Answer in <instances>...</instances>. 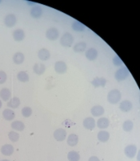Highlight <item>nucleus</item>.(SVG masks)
I'll list each match as a JSON object with an SVG mask.
<instances>
[{
  "mask_svg": "<svg viewBox=\"0 0 140 161\" xmlns=\"http://www.w3.org/2000/svg\"><path fill=\"white\" fill-rule=\"evenodd\" d=\"M17 19L14 14H8L4 19V24L8 28H13L16 24Z\"/></svg>",
  "mask_w": 140,
  "mask_h": 161,
  "instance_id": "0eeeda50",
  "label": "nucleus"
},
{
  "mask_svg": "<svg viewBox=\"0 0 140 161\" xmlns=\"http://www.w3.org/2000/svg\"><path fill=\"white\" fill-rule=\"evenodd\" d=\"M74 43V37L71 33L66 32L60 39V44L65 48H70Z\"/></svg>",
  "mask_w": 140,
  "mask_h": 161,
  "instance_id": "f03ea898",
  "label": "nucleus"
},
{
  "mask_svg": "<svg viewBox=\"0 0 140 161\" xmlns=\"http://www.w3.org/2000/svg\"><path fill=\"white\" fill-rule=\"evenodd\" d=\"M68 159L69 161H79L80 155L78 152H75V151H71V152H68Z\"/></svg>",
  "mask_w": 140,
  "mask_h": 161,
  "instance_id": "7c9ffc66",
  "label": "nucleus"
},
{
  "mask_svg": "<svg viewBox=\"0 0 140 161\" xmlns=\"http://www.w3.org/2000/svg\"><path fill=\"white\" fill-rule=\"evenodd\" d=\"M17 78L21 82H28L30 77L28 73H26L25 71H21L17 74Z\"/></svg>",
  "mask_w": 140,
  "mask_h": 161,
  "instance_id": "c756f323",
  "label": "nucleus"
},
{
  "mask_svg": "<svg viewBox=\"0 0 140 161\" xmlns=\"http://www.w3.org/2000/svg\"><path fill=\"white\" fill-rule=\"evenodd\" d=\"M42 9L38 6H35L33 7L31 10V15L34 19H38L42 16Z\"/></svg>",
  "mask_w": 140,
  "mask_h": 161,
  "instance_id": "6ab92c4d",
  "label": "nucleus"
},
{
  "mask_svg": "<svg viewBox=\"0 0 140 161\" xmlns=\"http://www.w3.org/2000/svg\"><path fill=\"white\" fill-rule=\"evenodd\" d=\"M53 136H54L55 140H57L58 142H62V141L65 140V139L67 138V131L65 129L58 128L55 130Z\"/></svg>",
  "mask_w": 140,
  "mask_h": 161,
  "instance_id": "6e6552de",
  "label": "nucleus"
},
{
  "mask_svg": "<svg viewBox=\"0 0 140 161\" xmlns=\"http://www.w3.org/2000/svg\"><path fill=\"white\" fill-rule=\"evenodd\" d=\"M71 27H72V29L75 31H83L86 29L85 25L78 21H74Z\"/></svg>",
  "mask_w": 140,
  "mask_h": 161,
  "instance_id": "c85d7f7f",
  "label": "nucleus"
},
{
  "mask_svg": "<svg viewBox=\"0 0 140 161\" xmlns=\"http://www.w3.org/2000/svg\"><path fill=\"white\" fill-rule=\"evenodd\" d=\"M85 56L88 60L93 61V60H96V58L98 57V51L95 48H91L88 50H87Z\"/></svg>",
  "mask_w": 140,
  "mask_h": 161,
  "instance_id": "4468645a",
  "label": "nucleus"
},
{
  "mask_svg": "<svg viewBox=\"0 0 140 161\" xmlns=\"http://www.w3.org/2000/svg\"><path fill=\"white\" fill-rule=\"evenodd\" d=\"M33 71L38 75H42L46 71V66L41 63H36L33 67Z\"/></svg>",
  "mask_w": 140,
  "mask_h": 161,
  "instance_id": "412c9836",
  "label": "nucleus"
},
{
  "mask_svg": "<svg viewBox=\"0 0 140 161\" xmlns=\"http://www.w3.org/2000/svg\"><path fill=\"white\" fill-rule=\"evenodd\" d=\"M132 107H133L132 103H131V101L129 100L122 101V103H120L119 105L120 110L122 112H125V113H128V112L131 111Z\"/></svg>",
  "mask_w": 140,
  "mask_h": 161,
  "instance_id": "9b49d317",
  "label": "nucleus"
},
{
  "mask_svg": "<svg viewBox=\"0 0 140 161\" xmlns=\"http://www.w3.org/2000/svg\"><path fill=\"white\" fill-rule=\"evenodd\" d=\"M82 125H83V126L86 129L91 130L95 127V126H96V123H95V120L94 119V118L88 117V118H86V119L83 120V122H82Z\"/></svg>",
  "mask_w": 140,
  "mask_h": 161,
  "instance_id": "1a4fd4ad",
  "label": "nucleus"
},
{
  "mask_svg": "<svg viewBox=\"0 0 140 161\" xmlns=\"http://www.w3.org/2000/svg\"><path fill=\"white\" fill-rule=\"evenodd\" d=\"M28 4H30V5H35V3H31V2H28Z\"/></svg>",
  "mask_w": 140,
  "mask_h": 161,
  "instance_id": "e433bc0d",
  "label": "nucleus"
},
{
  "mask_svg": "<svg viewBox=\"0 0 140 161\" xmlns=\"http://www.w3.org/2000/svg\"><path fill=\"white\" fill-rule=\"evenodd\" d=\"M129 76V70L128 69L127 67H122V68L118 69L115 73V78L118 81H122L126 80Z\"/></svg>",
  "mask_w": 140,
  "mask_h": 161,
  "instance_id": "7ed1b4c3",
  "label": "nucleus"
},
{
  "mask_svg": "<svg viewBox=\"0 0 140 161\" xmlns=\"http://www.w3.org/2000/svg\"><path fill=\"white\" fill-rule=\"evenodd\" d=\"M88 161H100V159H98V158L97 157V156H91V157L89 158Z\"/></svg>",
  "mask_w": 140,
  "mask_h": 161,
  "instance_id": "c9c22d12",
  "label": "nucleus"
},
{
  "mask_svg": "<svg viewBox=\"0 0 140 161\" xmlns=\"http://www.w3.org/2000/svg\"><path fill=\"white\" fill-rule=\"evenodd\" d=\"M11 97V92L9 89L8 88H2V90H0V97L2 98V100L7 101L10 100Z\"/></svg>",
  "mask_w": 140,
  "mask_h": 161,
  "instance_id": "4be33fe9",
  "label": "nucleus"
},
{
  "mask_svg": "<svg viewBox=\"0 0 140 161\" xmlns=\"http://www.w3.org/2000/svg\"><path fill=\"white\" fill-rule=\"evenodd\" d=\"M92 86L95 88H98V87H105L107 84V80L104 77H95L94 80L91 81Z\"/></svg>",
  "mask_w": 140,
  "mask_h": 161,
  "instance_id": "2eb2a0df",
  "label": "nucleus"
},
{
  "mask_svg": "<svg viewBox=\"0 0 140 161\" xmlns=\"http://www.w3.org/2000/svg\"><path fill=\"white\" fill-rule=\"evenodd\" d=\"M134 128V123L131 120H126L122 123V130L126 132H130Z\"/></svg>",
  "mask_w": 140,
  "mask_h": 161,
  "instance_id": "cd10ccee",
  "label": "nucleus"
},
{
  "mask_svg": "<svg viewBox=\"0 0 140 161\" xmlns=\"http://www.w3.org/2000/svg\"><path fill=\"white\" fill-rule=\"evenodd\" d=\"M1 161H10V160H8V159H2V160Z\"/></svg>",
  "mask_w": 140,
  "mask_h": 161,
  "instance_id": "58836bf2",
  "label": "nucleus"
},
{
  "mask_svg": "<svg viewBox=\"0 0 140 161\" xmlns=\"http://www.w3.org/2000/svg\"><path fill=\"white\" fill-rule=\"evenodd\" d=\"M22 114L23 117L29 118L32 114V109L29 106H25L22 109Z\"/></svg>",
  "mask_w": 140,
  "mask_h": 161,
  "instance_id": "473e14b6",
  "label": "nucleus"
},
{
  "mask_svg": "<svg viewBox=\"0 0 140 161\" xmlns=\"http://www.w3.org/2000/svg\"><path fill=\"white\" fill-rule=\"evenodd\" d=\"M11 128L17 131H22L25 129V125L21 121H14L11 123Z\"/></svg>",
  "mask_w": 140,
  "mask_h": 161,
  "instance_id": "5701e85b",
  "label": "nucleus"
},
{
  "mask_svg": "<svg viewBox=\"0 0 140 161\" xmlns=\"http://www.w3.org/2000/svg\"><path fill=\"white\" fill-rule=\"evenodd\" d=\"M58 36H59L58 30L55 28H50L46 31V37L51 41L56 40L58 38Z\"/></svg>",
  "mask_w": 140,
  "mask_h": 161,
  "instance_id": "39448f33",
  "label": "nucleus"
},
{
  "mask_svg": "<svg viewBox=\"0 0 140 161\" xmlns=\"http://www.w3.org/2000/svg\"><path fill=\"white\" fill-rule=\"evenodd\" d=\"M8 80V75L4 71L0 70V85L3 84Z\"/></svg>",
  "mask_w": 140,
  "mask_h": 161,
  "instance_id": "72a5a7b5",
  "label": "nucleus"
},
{
  "mask_svg": "<svg viewBox=\"0 0 140 161\" xmlns=\"http://www.w3.org/2000/svg\"><path fill=\"white\" fill-rule=\"evenodd\" d=\"M55 70L58 74H64L68 71V65L62 60L56 61L55 64Z\"/></svg>",
  "mask_w": 140,
  "mask_h": 161,
  "instance_id": "423d86ee",
  "label": "nucleus"
},
{
  "mask_svg": "<svg viewBox=\"0 0 140 161\" xmlns=\"http://www.w3.org/2000/svg\"><path fill=\"white\" fill-rule=\"evenodd\" d=\"M78 137L75 134H71L68 138V144L71 147H75L78 144Z\"/></svg>",
  "mask_w": 140,
  "mask_h": 161,
  "instance_id": "393cba45",
  "label": "nucleus"
},
{
  "mask_svg": "<svg viewBox=\"0 0 140 161\" xmlns=\"http://www.w3.org/2000/svg\"><path fill=\"white\" fill-rule=\"evenodd\" d=\"M98 140L102 143H106L108 142L110 139V134L109 132H108L107 130H100L98 133V136H97Z\"/></svg>",
  "mask_w": 140,
  "mask_h": 161,
  "instance_id": "aec40b11",
  "label": "nucleus"
},
{
  "mask_svg": "<svg viewBox=\"0 0 140 161\" xmlns=\"http://www.w3.org/2000/svg\"><path fill=\"white\" fill-rule=\"evenodd\" d=\"M14 152V147L11 144H5L1 147V153L3 156H11Z\"/></svg>",
  "mask_w": 140,
  "mask_h": 161,
  "instance_id": "f3484780",
  "label": "nucleus"
},
{
  "mask_svg": "<svg viewBox=\"0 0 140 161\" xmlns=\"http://www.w3.org/2000/svg\"><path fill=\"white\" fill-rule=\"evenodd\" d=\"M113 64H115V66H122L123 62H122V60H121L118 56H115V57L113 58Z\"/></svg>",
  "mask_w": 140,
  "mask_h": 161,
  "instance_id": "f704fd0d",
  "label": "nucleus"
},
{
  "mask_svg": "<svg viewBox=\"0 0 140 161\" xmlns=\"http://www.w3.org/2000/svg\"><path fill=\"white\" fill-rule=\"evenodd\" d=\"M12 35L14 40L17 41V42H20V41L23 40L24 38H25V32H24L23 30L20 29V28L13 31Z\"/></svg>",
  "mask_w": 140,
  "mask_h": 161,
  "instance_id": "f8f14e48",
  "label": "nucleus"
},
{
  "mask_svg": "<svg viewBox=\"0 0 140 161\" xmlns=\"http://www.w3.org/2000/svg\"><path fill=\"white\" fill-rule=\"evenodd\" d=\"M8 137L11 142L15 143V142H18V140L19 139V135L15 131H11L8 134Z\"/></svg>",
  "mask_w": 140,
  "mask_h": 161,
  "instance_id": "2f4dec72",
  "label": "nucleus"
},
{
  "mask_svg": "<svg viewBox=\"0 0 140 161\" xmlns=\"http://www.w3.org/2000/svg\"><path fill=\"white\" fill-rule=\"evenodd\" d=\"M38 57L41 60L46 61V60H48L51 58V53L47 48H41L38 52Z\"/></svg>",
  "mask_w": 140,
  "mask_h": 161,
  "instance_id": "ddd939ff",
  "label": "nucleus"
},
{
  "mask_svg": "<svg viewBox=\"0 0 140 161\" xmlns=\"http://www.w3.org/2000/svg\"><path fill=\"white\" fill-rule=\"evenodd\" d=\"M110 125V120L108 118H100L97 121V126L99 129H106L108 128Z\"/></svg>",
  "mask_w": 140,
  "mask_h": 161,
  "instance_id": "a211bd4d",
  "label": "nucleus"
},
{
  "mask_svg": "<svg viewBox=\"0 0 140 161\" xmlns=\"http://www.w3.org/2000/svg\"><path fill=\"white\" fill-rule=\"evenodd\" d=\"M19 106H20V99L17 97L11 98L9 100V102L8 103V107H10V108L16 109L18 108Z\"/></svg>",
  "mask_w": 140,
  "mask_h": 161,
  "instance_id": "a878e982",
  "label": "nucleus"
},
{
  "mask_svg": "<svg viewBox=\"0 0 140 161\" xmlns=\"http://www.w3.org/2000/svg\"><path fill=\"white\" fill-rule=\"evenodd\" d=\"M25 60V56L21 52H17L13 56V62L15 64H21Z\"/></svg>",
  "mask_w": 140,
  "mask_h": 161,
  "instance_id": "dca6fc26",
  "label": "nucleus"
},
{
  "mask_svg": "<svg viewBox=\"0 0 140 161\" xmlns=\"http://www.w3.org/2000/svg\"><path fill=\"white\" fill-rule=\"evenodd\" d=\"M2 116H3L4 119H6V120L11 121L15 119V114L12 110L6 109V110H4L3 112H2Z\"/></svg>",
  "mask_w": 140,
  "mask_h": 161,
  "instance_id": "b1692460",
  "label": "nucleus"
},
{
  "mask_svg": "<svg viewBox=\"0 0 140 161\" xmlns=\"http://www.w3.org/2000/svg\"><path fill=\"white\" fill-rule=\"evenodd\" d=\"M2 106V102H1V100H0V109H1Z\"/></svg>",
  "mask_w": 140,
  "mask_h": 161,
  "instance_id": "4c0bfd02",
  "label": "nucleus"
},
{
  "mask_svg": "<svg viewBox=\"0 0 140 161\" xmlns=\"http://www.w3.org/2000/svg\"><path fill=\"white\" fill-rule=\"evenodd\" d=\"M121 97H122L121 92L118 90H111L108 94V101L109 102V103L113 105L119 103Z\"/></svg>",
  "mask_w": 140,
  "mask_h": 161,
  "instance_id": "f257e3e1",
  "label": "nucleus"
},
{
  "mask_svg": "<svg viewBox=\"0 0 140 161\" xmlns=\"http://www.w3.org/2000/svg\"><path fill=\"white\" fill-rule=\"evenodd\" d=\"M124 153H125L127 157L130 158V159H133L136 156L137 147L134 144L128 145L124 149Z\"/></svg>",
  "mask_w": 140,
  "mask_h": 161,
  "instance_id": "20e7f679",
  "label": "nucleus"
},
{
  "mask_svg": "<svg viewBox=\"0 0 140 161\" xmlns=\"http://www.w3.org/2000/svg\"><path fill=\"white\" fill-rule=\"evenodd\" d=\"M87 46L88 45H87V44L85 42H78L74 46L73 49H74V51L75 53H82V52H84L86 50Z\"/></svg>",
  "mask_w": 140,
  "mask_h": 161,
  "instance_id": "bb28decb",
  "label": "nucleus"
},
{
  "mask_svg": "<svg viewBox=\"0 0 140 161\" xmlns=\"http://www.w3.org/2000/svg\"><path fill=\"white\" fill-rule=\"evenodd\" d=\"M0 161H1V160H0Z\"/></svg>",
  "mask_w": 140,
  "mask_h": 161,
  "instance_id": "ea45409f",
  "label": "nucleus"
},
{
  "mask_svg": "<svg viewBox=\"0 0 140 161\" xmlns=\"http://www.w3.org/2000/svg\"><path fill=\"white\" fill-rule=\"evenodd\" d=\"M91 112L93 116H95V117H100V116L103 115L105 110H104V108L102 106L97 105V106H93L91 110Z\"/></svg>",
  "mask_w": 140,
  "mask_h": 161,
  "instance_id": "9d476101",
  "label": "nucleus"
}]
</instances>
